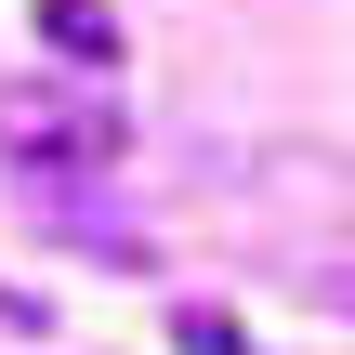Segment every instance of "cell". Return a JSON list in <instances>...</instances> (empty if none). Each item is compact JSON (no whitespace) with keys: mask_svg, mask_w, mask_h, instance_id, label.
I'll list each match as a JSON object with an SVG mask.
<instances>
[{"mask_svg":"<svg viewBox=\"0 0 355 355\" xmlns=\"http://www.w3.org/2000/svg\"><path fill=\"white\" fill-rule=\"evenodd\" d=\"M0 158H13L26 184L119 171V105H105V92H66V79H0Z\"/></svg>","mask_w":355,"mask_h":355,"instance_id":"1","label":"cell"},{"mask_svg":"<svg viewBox=\"0 0 355 355\" xmlns=\"http://www.w3.org/2000/svg\"><path fill=\"white\" fill-rule=\"evenodd\" d=\"M40 40H53L79 79H92V66H119V13H105V0H40Z\"/></svg>","mask_w":355,"mask_h":355,"instance_id":"2","label":"cell"},{"mask_svg":"<svg viewBox=\"0 0 355 355\" xmlns=\"http://www.w3.org/2000/svg\"><path fill=\"white\" fill-rule=\"evenodd\" d=\"M171 343H184V355H250V343H237V316H211V303H184Z\"/></svg>","mask_w":355,"mask_h":355,"instance_id":"3","label":"cell"}]
</instances>
